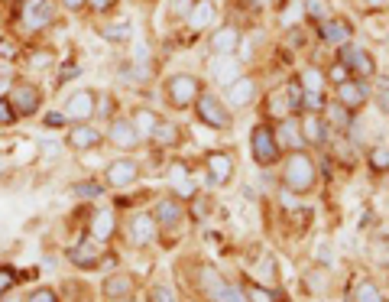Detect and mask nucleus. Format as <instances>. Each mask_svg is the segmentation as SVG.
Masks as SVG:
<instances>
[{
  "label": "nucleus",
  "mask_w": 389,
  "mask_h": 302,
  "mask_svg": "<svg viewBox=\"0 0 389 302\" xmlns=\"http://www.w3.org/2000/svg\"><path fill=\"white\" fill-rule=\"evenodd\" d=\"M283 182L289 192H298V195H305L315 189V163H312V156L305 153V150H295V153L286 160L283 166Z\"/></svg>",
  "instance_id": "nucleus-1"
},
{
  "label": "nucleus",
  "mask_w": 389,
  "mask_h": 302,
  "mask_svg": "<svg viewBox=\"0 0 389 302\" xmlns=\"http://www.w3.org/2000/svg\"><path fill=\"white\" fill-rule=\"evenodd\" d=\"M198 279H201V289H205V296L211 302H247L244 289L230 286L227 279H221L218 273L211 270V267H201L198 270Z\"/></svg>",
  "instance_id": "nucleus-2"
},
{
  "label": "nucleus",
  "mask_w": 389,
  "mask_h": 302,
  "mask_svg": "<svg viewBox=\"0 0 389 302\" xmlns=\"http://www.w3.org/2000/svg\"><path fill=\"white\" fill-rule=\"evenodd\" d=\"M250 150H253V160H256L259 166H273L276 160H279V153H283L279 140H276V130H269L266 124L253 127V133H250Z\"/></svg>",
  "instance_id": "nucleus-3"
},
{
  "label": "nucleus",
  "mask_w": 389,
  "mask_h": 302,
  "mask_svg": "<svg viewBox=\"0 0 389 302\" xmlns=\"http://www.w3.org/2000/svg\"><path fill=\"white\" fill-rule=\"evenodd\" d=\"M195 101H198V104H195V111H198V117L205 121L208 127H214V130H230V124H234V121H230V111L224 108V104L214 98V94L201 91Z\"/></svg>",
  "instance_id": "nucleus-4"
},
{
  "label": "nucleus",
  "mask_w": 389,
  "mask_h": 302,
  "mask_svg": "<svg viewBox=\"0 0 389 302\" xmlns=\"http://www.w3.org/2000/svg\"><path fill=\"white\" fill-rule=\"evenodd\" d=\"M201 94V85L195 75H172L166 82V98L172 101V108H188Z\"/></svg>",
  "instance_id": "nucleus-5"
},
{
  "label": "nucleus",
  "mask_w": 389,
  "mask_h": 302,
  "mask_svg": "<svg viewBox=\"0 0 389 302\" xmlns=\"http://www.w3.org/2000/svg\"><path fill=\"white\" fill-rule=\"evenodd\" d=\"M10 104L16 108L20 117H30V114H36L39 104H43V91H39L36 85H30V82H16V85L10 88Z\"/></svg>",
  "instance_id": "nucleus-6"
},
{
  "label": "nucleus",
  "mask_w": 389,
  "mask_h": 302,
  "mask_svg": "<svg viewBox=\"0 0 389 302\" xmlns=\"http://www.w3.org/2000/svg\"><path fill=\"white\" fill-rule=\"evenodd\" d=\"M341 65L347 72H357L360 78H370L376 72L373 59H370V52H363L360 46H354V43H344L341 46Z\"/></svg>",
  "instance_id": "nucleus-7"
},
{
  "label": "nucleus",
  "mask_w": 389,
  "mask_h": 302,
  "mask_svg": "<svg viewBox=\"0 0 389 302\" xmlns=\"http://www.w3.org/2000/svg\"><path fill=\"white\" fill-rule=\"evenodd\" d=\"M130 244H137V247H150L156 240V231H159V225H156V218L153 215H133L130 218Z\"/></svg>",
  "instance_id": "nucleus-8"
},
{
  "label": "nucleus",
  "mask_w": 389,
  "mask_h": 302,
  "mask_svg": "<svg viewBox=\"0 0 389 302\" xmlns=\"http://www.w3.org/2000/svg\"><path fill=\"white\" fill-rule=\"evenodd\" d=\"M94 101H98V94L88 91V88H81V91H75L69 101H65V117L69 121H91L94 117Z\"/></svg>",
  "instance_id": "nucleus-9"
},
{
  "label": "nucleus",
  "mask_w": 389,
  "mask_h": 302,
  "mask_svg": "<svg viewBox=\"0 0 389 302\" xmlns=\"http://www.w3.org/2000/svg\"><path fill=\"white\" fill-rule=\"evenodd\" d=\"M366 98H370V88H366V82H354V78H347V82H341V85H337V104H344L347 111L363 108Z\"/></svg>",
  "instance_id": "nucleus-10"
},
{
  "label": "nucleus",
  "mask_w": 389,
  "mask_h": 302,
  "mask_svg": "<svg viewBox=\"0 0 389 302\" xmlns=\"http://www.w3.org/2000/svg\"><path fill=\"white\" fill-rule=\"evenodd\" d=\"M104 179L114 189H127V186H133V182L140 179V163H137V160H117V163L107 166Z\"/></svg>",
  "instance_id": "nucleus-11"
},
{
  "label": "nucleus",
  "mask_w": 389,
  "mask_h": 302,
  "mask_svg": "<svg viewBox=\"0 0 389 302\" xmlns=\"http://www.w3.org/2000/svg\"><path fill=\"white\" fill-rule=\"evenodd\" d=\"M23 20L33 30H43V26H49L55 20V4L52 0H26Z\"/></svg>",
  "instance_id": "nucleus-12"
},
{
  "label": "nucleus",
  "mask_w": 389,
  "mask_h": 302,
  "mask_svg": "<svg viewBox=\"0 0 389 302\" xmlns=\"http://www.w3.org/2000/svg\"><path fill=\"white\" fill-rule=\"evenodd\" d=\"M107 137H111V143L120 150H133L140 143V133L137 127H133V121H123V117H117V121H111V127H107Z\"/></svg>",
  "instance_id": "nucleus-13"
},
{
  "label": "nucleus",
  "mask_w": 389,
  "mask_h": 302,
  "mask_svg": "<svg viewBox=\"0 0 389 302\" xmlns=\"http://www.w3.org/2000/svg\"><path fill=\"white\" fill-rule=\"evenodd\" d=\"M230 176H234V160L227 153L208 156V182L211 186H224V182H230Z\"/></svg>",
  "instance_id": "nucleus-14"
},
{
  "label": "nucleus",
  "mask_w": 389,
  "mask_h": 302,
  "mask_svg": "<svg viewBox=\"0 0 389 302\" xmlns=\"http://www.w3.org/2000/svg\"><path fill=\"white\" fill-rule=\"evenodd\" d=\"M65 257H69L75 267H98L101 250H98V244H94V237H84V240H78L75 247H69Z\"/></svg>",
  "instance_id": "nucleus-15"
},
{
  "label": "nucleus",
  "mask_w": 389,
  "mask_h": 302,
  "mask_svg": "<svg viewBox=\"0 0 389 302\" xmlns=\"http://www.w3.org/2000/svg\"><path fill=\"white\" fill-rule=\"evenodd\" d=\"M211 75H214V82L234 85L237 78H240V62H237L234 55H214L211 59Z\"/></svg>",
  "instance_id": "nucleus-16"
},
{
  "label": "nucleus",
  "mask_w": 389,
  "mask_h": 302,
  "mask_svg": "<svg viewBox=\"0 0 389 302\" xmlns=\"http://www.w3.org/2000/svg\"><path fill=\"white\" fill-rule=\"evenodd\" d=\"M117 234V215L111 208H98L91 215V237L94 240H111Z\"/></svg>",
  "instance_id": "nucleus-17"
},
{
  "label": "nucleus",
  "mask_w": 389,
  "mask_h": 302,
  "mask_svg": "<svg viewBox=\"0 0 389 302\" xmlns=\"http://www.w3.org/2000/svg\"><path fill=\"white\" fill-rule=\"evenodd\" d=\"M237 46H240V30H234V26H221V30L211 36L214 55H234Z\"/></svg>",
  "instance_id": "nucleus-18"
},
{
  "label": "nucleus",
  "mask_w": 389,
  "mask_h": 302,
  "mask_svg": "<svg viewBox=\"0 0 389 302\" xmlns=\"http://www.w3.org/2000/svg\"><path fill=\"white\" fill-rule=\"evenodd\" d=\"M253 94H256V82L253 78H237L234 85H227V101L234 104V108H247L253 101Z\"/></svg>",
  "instance_id": "nucleus-19"
},
{
  "label": "nucleus",
  "mask_w": 389,
  "mask_h": 302,
  "mask_svg": "<svg viewBox=\"0 0 389 302\" xmlns=\"http://www.w3.org/2000/svg\"><path fill=\"white\" fill-rule=\"evenodd\" d=\"M276 140H279V147L292 150V153L305 147V133L298 130V124H295V121H289V117H286L283 124H279V130H276Z\"/></svg>",
  "instance_id": "nucleus-20"
},
{
  "label": "nucleus",
  "mask_w": 389,
  "mask_h": 302,
  "mask_svg": "<svg viewBox=\"0 0 389 302\" xmlns=\"http://www.w3.org/2000/svg\"><path fill=\"white\" fill-rule=\"evenodd\" d=\"M153 218L159 228H176L179 221H182V205H179L176 198H162L159 205H156Z\"/></svg>",
  "instance_id": "nucleus-21"
},
{
  "label": "nucleus",
  "mask_w": 389,
  "mask_h": 302,
  "mask_svg": "<svg viewBox=\"0 0 389 302\" xmlns=\"http://www.w3.org/2000/svg\"><path fill=\"white\" fill-rule=\"evenodd\" d=\"M130 293H133V276H127V273L107 276V283H104V296H107L111 302H114V299H130Z\"/></svg>",
  "instance_id": "nucleus-22"
},
{
  "label": "nucleus",
  "mask_w": 389,
  "mask_h": 302,
  "mask_svg": "<svg viewBox=\"0 0 389 302\" xmlns=\"http://www.w3.org/2000/svg\"><path fill=\"white\" fill-rule=\"evenodd\" d=\"M302 130H305L308 143H318V147H325V143H328V124H325L318 114H305V121H302Z\"/></svg>",
  "instance_id": "nucleus-23"
},
{
  "label": "nucleus",
  "mask_w": 389,
  "mask_h": 302,
  "mask_svg": "<svg viewBox=\"0 0 389 302\" xmlns=\"http://www.w3.org/2000/svg\"><path fill=\"white\" fill-rule=\"evenodd\" d=\"M351 36V26L344 20H321V39L325 43H334V46H344Z\"/></svg>",
  "instance_id": "nucleus-24"
},
{
  "label": "nucleus",
  "mask_w": 389,
  "mask_h": 302,
  "mask_svg": "<svg viewBox=\"0 0 389 302\" xmlns=\"http://www.w3.org/2000/svg\"><path fill=\"white\" fill-rule=\"evenodd\" d=\"M98 143H101V133L91 130L88 124H78L75 130L69 133V147L72 150H91V147H98Z\"/></svg>",
  "instance_id": "nucleus-25"
},
{
  "label": "nucleus",
  "mask_w": 389,
  "mask_h": 302,
  "mask_svg": "<svg viewBox=\"0 0 389 302\" xmlns=\"http://www.w3.org/2000/svg\"><path fill=\"white\" fill-rule=\"evenodd\" d=\"M188 23H191V30H205V26L214 23V4L211 0H198V4L191 7Z\"/></svg>",
  "instance_id": "nucleus-26"
},
{
  "label": "nucleus",
  "mask_w": 389,
  "mask_h": 302,
  "mask_svg": "<svg viewBox=\"0 0 389 302\" xmlns=\"http://www.w3.org/2000/svg\"><path fill=\"white\" fill-rule=\"evenodd\" d=\"M133 127H137L140 137H153V130L159 127V117H156L150 108H140L137 114H133Z\"/></svg>",
  "instance_id": "nucleus-27"
},
{
  "label": "nucleus",
  "mask_w": 389,
  "mask_h": 302,
  "mask_svg": "<svg viewBox=\"0 0 389 302\" xmlns=\"http://www.w3.org/2000/svg\"><path fill=\"white\" fill-rule=\"evenodd\" d=\"M351 302H386L380 296V289H376V283H370V279H363V283H357L354 286V293L347 296Z\"/></svg>",
  "instance_id": "nucleus-28"
},
{
  "label": "nucleus",
  "mask_w": 389,
  "mask_h": 302,
  "mask_svg": "<svg viewBox=\"0 0 389 302\" xmlns=\"http://www.w3.org/2000/svg\"><path fill=\"white\" fill-rule=\"evenodd\" d=\"M153 140L159 143V147H176L179 143V127L176 124H162L159 121V127L153 130Z\"/></svg>",
  "instance_id": "nucleus-29"
},
{
  "label": "nucleus",
  "mask_w": 389,
  "mask_h": 302,
  "mask_svg": "<svg viewBox=\"0 0 389 302\" xmlns=\"http://www.w3.org/2000/svg\"><path fill=\"white\" fill-rule=\"evenodd\" d=\"M298 82H302V88H305V91H315V94L325 91V75H321L318 69H305Z\"/></svg>",
  "instance_id": "nucleus-30"
},
{
  "label": "nucleus",
  "mask_w": 389,
  "mask_h": 302,
  "mask_svg": "<svg viewBox=\"0 0 389 302\" xmlns=\"http://www.w3.org/2000/svg\"><path fill=\"white\" fill-rule=\"evenodd\" d=\"M292 111V104H289V94H286V88L283 91H276L273 98H269V114L273 117H286Z\"/></svg>",
  "instance_id": "nucleus-31"
},
{
  "label": "nucleus",
  "mask_w": 389,
  "mask_h": 302,
  "mask_svg": "<svg viewBox=\"0 0 389 302\" xmlns=\"http://www.w3.org/2000/svg\"><path fill=\"white\" fill-rule=\"evenodd\" d=\"M328 121H331V124H337L341 130H351V117H347V108H344V104H331V108H328Z\"/></svg>",
  "instance_id": "nucleus-32"
},
{
  "label": "nucleus",
  "mask_w": 389,
  "mask_h": 302,
  "mask_svg": "<svg viewBox=\"0 0 389 302\" xmlns=\"http://www.w3.org/2000/svg\"><path fill=\"white\" fill-rule=\"evenodd\" d=\"M370 166H373L376 172H386L389 169V150L386 147H373V150H370Z\"/></svg>",
  "instance_id": "nucleus-33"
},
{
  "label": "nucleus",
  "mask_w": 389,
  "mask_h": 302,
  "mask_svg": "<svg viewBox=\"0 0 389 302\" xmlns=\"http://www.w3.org/2000/svg\"><path fill=\"white\" fill-rule=\"evenodd\" d=\"M101 36L104 39H111V43H123V39H130V26H101Z\"/></svg>",
  "instance_id": "nucleus-34"
},
{
  "label": "nucleus",
  "mask_w": 389,
  "mask_h": 302,
  "mask_svg": "<svg viewBox=\"0 0 389 302\" xmlns=\"http://www.w3.org/2000/svg\"><path fill=\"white\" fill-rule=\"evenodd\" d=\"M302 108H305L308 114H318V111H325V101L315 91H302Z\"/></svg>",
  "instance_id": "nucleus-35"
},
{
  "label": "nucleus",
  "mask_w": 389,
  "mask_h": 302,
  "mask_svg": "<svg viewBox=\"0 0 389 302\" xmlns=\"http://www.w3.org/2000/svg\"><path fill=\"white\" fill-rule=\"evenodd\" d=\"M16 117H20V114H16V108L10 104V98H0V127H4V124H13Z\"/></svg>",
  "instance_id": "nucleus-36"
},
{
  "label": "nucleus",
  "mask_w": 389,
  "mask_h": 302,
  "mask_svg": "<svg viewBox=\"0 0 389 302\" xmlns=\"http://www.w3.org/2000/svg\"><path fill=\"white\" fill-rule=\"evenodd\" d=\"M244 296H247V302H273V293L263 286H247Z\"/></svg>",
  "instance_id": "nucleus-37"
},
{
  "label": "nucleus",
  "mask_w": 389,
  "mask_h": 302,
  "mask_svg": "<svg viewBox=\"0 0 389 302\" xmlns=\"http://www.w3.org/2000/svg\"><path fill=\"white\" fill-rule=\"evenodd\" d=\"M286 94H289L292 111L302 108V82H289V85H286Z\"/></svg>",
  "instance_id": "nucleus-38"
},
{
  "label": "nucleus",
  "mask_w": 389,
  "mask_h": 302,
  "mask_svg": "<svg viewBox=\"0 0 389 302\" xmlns=\"http://www.w3.org/2000/svg\"><path fill=\"white\" fill-rule=\"evenodd\" d=\"M305 10L312 20H325V13H328V7H325V0H305Z\"/></svg>",
  "instance_id": "nucleus-39"
},
{
  "label": "nucleus",
  "mask_w": 389,
  "mask_h": 302,
  "mask_svg": "<svg viewBox=\"0 0 389 302\" xmlns=\"http://www.w3.org/2000/svg\"><path fill=\"white\" fill-rule=\"evenodd\" d=\"M59 143H55V140H43V143H39V153H43V156H46V160H49V163H52V160H59Z\"/></svg>",
  "instance_id": "nucleus-40"
},
{
  "label": "nucleus",
  "mask_w": 389,
  "mask_h": 302,
  "mask_svg": "<svg viewBox=\"0 0 389 302\" xmlns=\"http://www.w3.org/2000/svg\"><path fill=\"white\" fill-rule=\"evenodd\" d=\"M26 302H59V296H55L52 289H33V293L26 296Z\"/></svg>",
  "instance_id": "nucleus-41"
},
{
  "label": "nucleus",
  "mask_w": 389,
  "mask_h": 302,
  "mask_svg": "<svg viewBox=\"0 0 389 302\" xmlns=\"http://www.w3.org/2000/svg\"><path fill=\"white\" fill-rule=\"evenodd\" d=\"M150 302H176V293L169 286H153V296H150Z\"/></svg>",
  "instance_id": "nucleus-42"
},
{
  "label": "nucleus",
  "mask_w": 389,
  "mask_h": 302,
  "mask_svg": "<svg viewBox=\"0 0 389 302\" xmlns=\"http://www.w3.org/2000/svg\"><path fill=\"white\" fill-rule=\"evenodd\" d=\"M101 192H104V186H98V182H91V186H75V195H81V198H98Z\"/></svg>",
  "instance_id": "nucleus-43"
},
{
  "label": "nucleus",
  "mask_w": 389,
  "mask_h": 302,
  "mask_svg": "<svg viewBox=\"0 0 389 302\" xmlns=\"http://www.w3.org/2000/svg\"><path fill=\"white\" fill-rule=\"evenodd\" d=\"M328 78H331V82H334V85H341V82H347V69H344V65H341V62H337V65H334V69H331V72H328Z\"/></svg>",
  "instance_id": "nucleus-44"
},
{
  "label": "nucleus",
  "mask_w": 389,
  "mask_h": 302,
  "mask_svg": "<svg viewBox=\"0 0 389 302\" xmlns=\"http://www.w3.org/2000/svg\"><path fill=\"white\" fill-rule=\"evenodd\" d=\"M191 7H195V0H176V4H172V13H176V16L191 13Z\"/></svg>",
  "instance_id": "nucleus-45"
},
{
  "label": "nucleus",
  "mask_w": 389,
  "mask_h": 302,
  "mask_svg": "<svg viewBox=\"0 0 389 302\" xmlns=\"http://www.w3.org/2000/svg\"><path fill=\"white\" fill-rule=\"evenodd\" d=\"M91 4V10H98V13H104V10H111L117 4V0H88Z\"/></svg>",
  "instance_id": "nucleus-46"
},
{
  "label": "nucleus",
  "mask_w": 389,
  "mask_h": 302,
  "mask_svg": "<svg viewBox=\"0 0 389 302\" xmlns=\"http://www.w3.org/2000/svg\"><path fill=\"white\" fill-rule=\"evenodd\" d=\"M65 121H69L65 114H46V124L49 127H59V124H65Z\"/></svg>",
  "instance_id": "nucleus-47"
},
{
  "label": "nucleus",
  "mask_w": 389,
  "mask_h": 302,
  "mask_svg": "<svg viewBox=\"0 0 389 302\" xmlns=\"http://www.w3.org/2000/svg\"><path fill=\"white\" fill-rule=\"evenodd\" d=\"M10 283H13V276H10V270H0V293H4V289H7Z\"/></svg>",
  "instance_id": "nucleus-48"
},
{
  "label": "nucleus",
  "mask_w": 389,
  "mask_h": 302,
  "mask_svg": "<svg viewBox=\"0 0 389 302\" xmlns=\"http://www.w3.org/2000/svg\"><path fill=\"white\" fill-rule=\"evenodd\" d=\"M0 55H7V59H13V55H16V49L10 46V43H4V39H0Z\"/></svg>",
  "instance_id": "nucleus-49"
},
{
  "label": "nucleus",
  "mask_w": 389,
  "mask_h": 302,
  "mask_svg": "<svg viewBox=\"0 0 389 302\" xmlns=\"http://www.w3.org/2000/svg\"><path fill=\"white\" fill-rule=\"evenodd\" d=\"M62 4H65L69 10H81L84 4H88V0H62Z\"/></svg>",
  "instance_id": "nucleus-50"
},
{
  "label": "nucleus",
  "mask_w": 389,
  "mask_h": 302,
  "mask_svg": "<svg viewBox=\"0 0 389 302\" xmlns=\"http://www.w3.org/2000/svg\"><path fill=\"white\" fill-rule=\"evenodd\" d=\"M10 91V82H7V78H4V75H0V98H4V94H7Z\"/></svg>",
  "instance_id": "nucleus-51"
},
{
  "label": "nucleus",
  "mask_w": 389,
  "mask_h": 302,
  "mask_svg": "<svg viewBox=\"0 0 389 302\" xmlns=\"http://www.w3.org/2000/svg\"><path fill=\"white\" fill-rule=\"evenodd\" d=\"M376 101H380V104H383V111H386V114H389V94L383 91V94H380V98H376Z\"/></svg>",
  "instance_id": "nucleus-52"
},
{
  "label": "nucleus",
  "mask_w": 389,
  "mask_h": 302,
  "mask_svg": "<svg viewBox=\"0 0 389 302\" xmlns=\"http://www.w3.org/2000/svg\"><path fill=\"white\" fill-rule=\"evenodd\" d=\"M366 4H370V7H386L389 0H366Z\"/></svg>",
  "instance_id": "nucleus-53"
},
{
  "label": "nucleus",
  "mask_w": 389,
  "mask_h": 302,
  "mask_svg": "<svg viewBox=\"0 0 389 302\" xmlns=\"http://www.w3.org/2000/svg\"><path fill=\"white\" fill-rule=\"evenodd\" d=\"M269 0H253V7H266Z\"/></svg>",
  "instance_id": "nucleus-54"
},
{
  "label": "nucleus",
  "mask_w": 389,
  "mask_h": 302,
  "mask_svg": "<svg viewBox=\"0 0 389 302\" xmlns=\"http://www.w3.org/2000/svg\"><path fill=\"white\" fill-rule=\"evenodd\" d=\"M114 302H133V299H114Z\"/></svg>",
  "instance_id": "nucleus-55"
},
{
  "label": "nucleus",
  "mask_w": 389,
  "mask_h": 302,
  "mask_svg": "<svg viewBox=\"0 0 389 302\" xmlns=\"http://www.w3.org/2000/svg\"><path fill=\"white\" fill-rule=\"evenodd\" d=\"M386 7H389V4H386Z\"/></svg>",
  "instance_id": "nucleus-56"
}]
</instances>
